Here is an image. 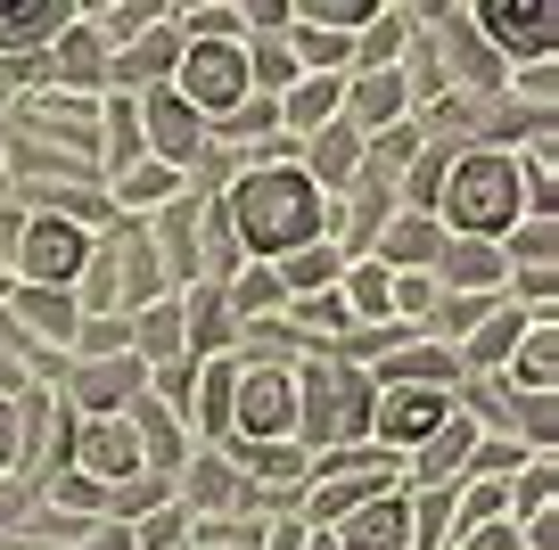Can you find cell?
<instances>
[{"label": "cell", "mask_w": 559, "mask_h": 550, "mask_svg": "<svg viewBox=\"0 0 559 550\" xmlns=\"http://www.w3.org/2000/svg\"><path fill=\"white\" fill-rule=\"evenodd\" d=\"M305 17L313 25H330V34H346V25H370V9H379V0H297Z\"/></svg>", "instance_id": "12"}, {"label": "cell", "mask_w": 559, "mask_h": 550, "mask_svg": "<svg viewBox=\"0 0 559 550\" xmlns=\"http://www.w3.org/2000/svg\"><path fill=\"white\" fill-rule=\"evenodd\" d=\"M74 0H0V50H34L67 25Z\"/></svg>", "instance_id": "7"}, {"label": "cell", "mask_w": 559, "mask_h": 550, "mask_svg": "<svg viewBox=\"0 0 559 550\" xmlns=\"http://www.w3.org/2000/svg\"><path fill=\"white\" fill-rule=\"evenodd\" d=\"M330 107H337V83H305L297 99H288V116H297V123H321Z\"/></svg>", "instance_id": "15"}, {"label": "cell", "mask_w": 559, "mask_h": 550, "mask_svg": "<svg viewBox=\"0 0 559 550\" xmlns=\"http://www.w3.org/2000/svg\"><path fill=\"white\" fill-rule=\"evenodd\" d=\"M354 501H379V477H346V485H330V493H321V517L354 510Z\"/></svg>", "instance_id": "14"}, {"label": "cell", "mask_w": 559, "mask_h": 550, "mask_svg": "<svg viewBox=\"0 0 559 550\" xmlns=\"http://www.w3.org/2000/svg\"><path fill=\"white\" fill-rule=\"evenodd\" d=\"M370 419H379L386 444H428V435L444 428V395H419V386H403V395H386Z\"/></svg>", "instance_id": "5"}, {"label": "cell", "mask_w": 559, "mask_h": 550, "mask_svg": "<svg viewBox=\"0 0 559 550\" xmlns=\"http://www.w3.org/2000/svg\"><path fill=\"white\" fill-rule=\"evenodd\" d=\"M288 411H297V395H288V379H272V370H255V379L239 386V428L247 435H280Z\"/></svg>", "instance_id": "8"}, {"label": "cell", "mask_w": 559, "mask_h": 550, "mask_svg": "<svg viewBox=\"0 0 559 550\" xmlns=\"http://www.w3.org/2000/svg\"><path fill=\"white\" fill-rule=\"evenodd\" d=\"M386 304H395L386 272H354V312H386Z\"/></svg>", "instance_id": "17"}, {"label": "cell", "mask_w": 559, "mask_h": 550, "mask_svg": "<svg viewBox=\"0 0 559 550\" xmlns=\"http://www.w3.org/2000/svg\"><path fill=\"white\" fill-rule=\"evenodd\" d=\"M519 379H526V386H551V328H543V337L526 345V361H519Z\"/></svg>", "instance_id": "18"}, {"label": "cell", "mask_w": 559, "mask_h": 550, "mask_svg": "<svg viewBox=\"0 0 559 550\" xmlns=\"http://www.w3.org/2000/svg\"><path fill=\"white\" fill-rule=\"evenodd\" d=\"M346 550H403V510L395 501H370V510L346 526Z\"/></svg>", "instance_id": "11"}, {"label": "cell", "mask_w": 559, "mask_h": 550, "mask_svg": "<svg viewBox=\"0 0 559 550\" xmlns=\"http://www.w3.org/2000/svg\"><path fill=\"white\" fill-rule=\"evenodd\" d=\"M116 156H123V165L140 156V123H132V107H116Z\"/></svg>", "instance_id": "19"}, {"label": "cell", "mask_w": 559, "mask_h": 550, "mask_svg": "<svg viewBox=\"0 0 559 550\" xmlns=\"http://www.w3.org/2000/svg\"><path fill=\"white\" fill-rule=\"evenodd\" d=\"M477 25L493 34V50L543 58L551 34H559V0H477Z\"/></svg>", "instance_id": "3"}, {"label": "cell", "mask_w": 559, "mask_h": 550, "mask_svg": "<svg viewBox=\"0 0 559 550\" xmlns=\"http://www.w3.org/2000/svg\"><path fill=\"white\" fill-rule=\"evenodd\" d=\"M305 403H313V428H321V435H354V428H362V386H354L337 361H330V370H313Z\"/></svg>", "instance_id": "6"}, {"label": "cell", "mask_w": 559, "mask_h": 550, "mask_svg": "<svg viewBox=\"0 0 559 550\" xmlns=\"http://www.w3.org/2000/svg\"><path fill=\"white\" fill-rule=\"evenodd\" d=\"M25 263H34L41 279H74V263H83V230H74V223H34Z\"/></svg>", "instance_id": "9"}, {"label": "cell", "mask_w": 559, "mask_h": 550, "mask_svg": "<svg viewBox=\"0 0 559 550\" xmlns=\"http://www.w3.org/2000/svg\"><path fill=\"white\" fill-rule=\"evenodd\" d=\"M395 107H403V83L395 74H370L362 83V116H395Z\"/></svg>", "instance_id": "16"}, {"label": "cell", "mask_w": 559, "mask_h": 550, "mask_svg": "<svg viewBox=\"0 0 559 550\" xmlns=\"http://www.w3.org/2000/svg\"><path fill=\"white\" fill-rule=\"evenodd\" d=\"M157 140H165V156H190L198 148V123H190V107H181V99H157Z\"/></svg>", "instance_id": "13"}, {"label": "cell", "mask_w": 559, "mask_h": 550, "mask_svg": "<svg viewBox=\"0 0 559 550\" xmlns=\"http://www.w3.org/2000/svg\"><path fill=\"white\" fill-rule=\"evenodd\" d=\"M0 461H9V403H0Z\"/></svg>", "instance_id": "21"}, {"label": "cell", "mask_w": 559, "mask_h": 550, "mask_svg": "<svg viewBox=\"0 0 559 550\" xmlns=\"http://www.w3.org/2000/svg\"><path fill=\"white\" fill-rule=\"evenodd\" d=\"M330 272H337V255H305V263H297V288H321Z\"/></svg>", "instance_id": "20"}, {"label": "cell", "mask_w": 559, "mask_h": 550, "mask_svg": "<svg viewBox=\"0 0 559 550\" xmlns=\"http://www.w3.org/2000/svg\"><path fill=\"white\" fill-rule=\"evenodd\" d=\"M181 91H190L198 107H214V116H230V107L247 99V58L230 50V41H198V50L181 58Z\"/></svg>", "instance_id": "4"}, {"label": "cell", "mask_w": 559, "mask_h": 550, "mask_svg": "<svg viewBox=\"0 0 559 550\" xmlns=\"http://www.w3.org/2000/svg\"><path fill=\"white\" fill-rule=\"evenodd\" d=\"M444 223L469 230V239L519 223V165H510V156H469V165H453V181H444Z\"/></svg>", "instance_id": "2"}, {"label": "cell", "mask_w": 559, "mask_h": 550, "mask_svg": "<svg viewBox=\"0 0 559 550\" xmlns=\"http://www.w3.org/2000/svg\"><path fill=\"white\" fill-rule=\"evenodd\" d=\"M83 461L99 468V477H132L140 444H132V428H83Z\"/></svg>", "instance_id": "10"}, {"label": "cell", "mask_w": 559, "mask_h": 550, "mask_svg": "<svg viewBox=\"0 0 559 550\" xmlns=\"http://www.w3.org/2000/svg\"><path fill=\"white\" fill-rule=\"evenodd\" d=\"M230 223L255 255H288L321 230V198L305 172H247L239 190H230Z\"/></svg>", "instance_id": "1"}]
</instances>
